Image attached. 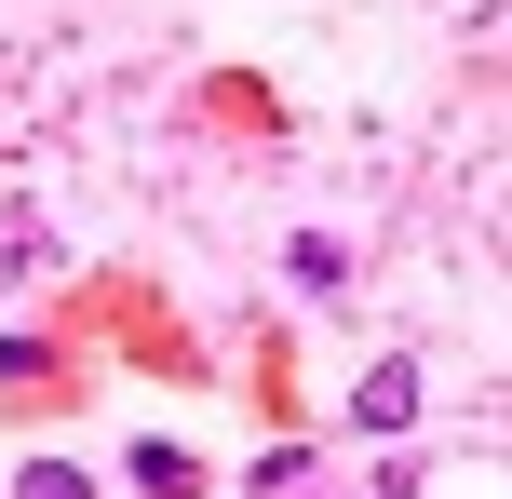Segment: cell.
Instances as JSON below:
<instances>
[{
	"label": "cell",
	"instance_id": "cell-2",
	"mask_svg": "<svg viewBox=\"0 0 512 499\" xmlns=\"http://www.w3.org/2000/svg\"><path fill=\"white\" fill-rule=\"evenodd\" d=\"M135 499H203V459L189 446H135Z\"/></svg>",
	"mask_w": 512,
	"mask_h": 499
},
{
	"label": "cell",
	"instance_id": "cell-1",
	"mask_svg": "<svg viewBox=\"0 0 512 499\" xmlns=\"http://www.w3.org/2000/svg\"><path fill=\"white\" fill-rule=\"evenodd\" d=\"M351 432H418V365L391 351V365H364V392H351Z\"/></svg>",
	"mask_w": 512,
	"mask_h": 499
},
{
	"label": "cell",
	"instance_id": "cell-3",
	"mask_svg": "<svg viewBox=\"0 0 512 499\" xmlns=\"http://www.w3.org/2000/svg\"><path fill=\"white\" fill-rule=\"evenodd\" d=\"M14 499H95V486H81L68 459H27V473H14Z\"/></svg>",
	"mask_w": 512,
	"mask_h": 499
}]
</instances>
